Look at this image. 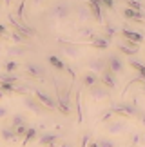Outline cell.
<instances>
[{"label":"cell","mask_w":145,"mask_h":147,"mask_svg":"<svg viewBox=\"0 0 145 147\" xmlns=\"http://www.w3.org/2000/svg\"><path fill=\"white\" fill-rule=\"evenodd\" d=\"M0 136H2V140H5V142H16V134L11 127H2L0 129Z\"/></svg>","instance_id":"d4e9b609"},{"label":"cell","mask_w":145,"mask_h":147,"mask_svg":"<svg viewBox=\"0 0 145 147\" xmlns=\"http://www.w3.org/2000/svg\"><path fill=\"white\" fill-rule=\"evenodd\" d=\"M35 140H38V131H36V127H31L27 129V133H26V136H24V142H22V145H29L31 142H35Z\"/></svg>","instance_id":"cb8c5ba5"},{"label":"cell","mask_w":145,"mask_h":147,"mask_svg":"<svg viewBox=\"0 0 145 147\" xmlns=\"http://www.w3.org/2000/svg\"><path fill=\"white\" fill-rule=\"evenodd\" d=\"M24 105H26L29 111H33L35 115H42V113L46 111V109H44V107L36 102V98H35V96H26V98H24Z\"/></svg>","instance_id":"5bb4252c"},{"label":"cell","mask_w":145,"mask_h":147,"mask_svg":"<svg viewBox=\"0 0 145 147\" xmlns=\"http://www.w3.org/2000/svg\"><path fill=\"white\" fill-rule=\"evenodd\" d=\"M78 35H80V38L82 40H89V42H93V38L96 36V33H94V29L93 27H82L80 31H78Z\"/></svg>","instance_id":"484cf974"},{"label":"cell","mask_w":145,"mask_h":147,"mask_svg":"<svg viewBox=\"0 0 145 147\" xmlns=\"http://www.w3.org/2000/svg\"><path fill=\"white\" fill-rule=\"evenodd\" d=\"M54 87H56V109L62 113V115H71V102H69L71 89H67V91H60L56 82H54Z\"/></svg>","instance_id":"277c9868"},{"label":"cell","mask_w":145,"mask_h":147,"mask_svg":"<svg viewBox=\"0 0 145 147\" xmlns=\"http://www.w3.org/2000/svg\"><path fill=\"white\" fill-rule=\"evenodd\" d=\"M29 91H31V87L26 86V84H16L15 86V93H18V94H27Z\"/></svg>","instance_id":"1f68e13d"},{"label":"cell","mask_w":145,"mask_h":147,"mask_svg":"<svg viewBox=\"0 0 145 147\" xmlns=\"http://www.w3.org/2000/svg\"><path fill=\"white\" fill-rule=\"evenodd\" d=\"M71 15H72V7L69 4H65V2L53 4L51 7H49V11H47V16L53 18V20H67Z\"/></svg>","instance_id":"6da1fadb"},{"label":"cell","mask_w":145,"mask_h":147,"mask_svg":"<svg viewBox=\"0 0 145 147\" xmlns=\"http://www.w3.org/2000/svg\"><path fill=\"white\" fill-rule=\"evenodd\" d=\"M89 96H91L93 100H96V102H103V100H109L111 93H109V89H105L102 86V84H96L94 87L89 89Z\"/></svg>","instance_id":"ba28073f"},{"label":"cell","mask_w":145,"mask_h":147,"mask_svg":"<svg viewBox=\"0 0 145 147\" xmlns=\"http://www.w3.org/2000/svg\"><path fill=\"white\" fill-rule=\"evenodd\" d=\"M27 129H29V123H26V125H20V127L13 129V131H15V134H16V138H20V136H26Z\"/></svg>","instance_id":"d6a6232c"},{"label":"cell","mask_w":145,"mask_h":147,"mask_svg":"<svg viewBox=\"0 0 145 147\" xmlns=\"http://www.w3.org/2000/svg\"><path fill=\"white\" fill-rule=\"evenodd\" d=\"M2 67H4V73H7V75H15V73L18 71V67H20V62L9 58V60H5L2 64Z\"/></svg>","instance_id":"44dd1931"},{"label":"cell","mask_w":145,"mask_h":147,"mask_svg":"<svg viewBox=\"0 0 145 147\" xmlns=\"http://www.w3.org/2000/svg\"><path fill=\"white\" fill-rule=\"evenodd\" d=\"M138 75H140V78H145V65L142 67L140 71H138Z\"/></svg>","instance_id":"b9f144b4"},{"label":"cell","mask_w":145,"mask_h":147,"mask_svg":"<svg viewBox=\"0 0 145 147\" xmlns=\"http://www.w3.org/2000/svg\"><path fill=\"white\" fill-rule=\"evenodd\" d=\"M62 147H71V145H62Z\"/></svg>","instance_id":"bcb514c9"},{"label":"cell","mask_w":145,"mask_h":147,"mask_svg":"<svg viewBox=\"0 0 145 147\" xmlns=\"http://www.w3.org/2000/svg\"><path fill=\"white\" fill-rule=\"evenodd\" d=\"M26 123H27V118L18 113V115H13V116H11V125L9 127L11 129H16V127H20V125H26Z\"/></svg>","instance_id":"4316f807"},{"label":"cell","mask_w":145,"mask_h":147,"mask_svg":"<svg viewBox=\"0 0 145 147\" xmlns=\"http://www.w3.org/2000/svg\"><path fill=\"white\" fill-rule=\"evenodd\" d=\"M129 65L132 67V69H136V71H140V69H142V67H143L145 64H143V62H142V60H136V58H129Z\"/></svg>","instance_id":"836d02e7"},{"label":"cell","mask_w":145,"mask_h":147,"mask_svg":"<svg viewBox=\"0 0 145 147\" xmlns=\"http://www.w3.org/2000/svg\"><path fill=\"white\" fill-rule=\"evenodd\" d=\"M91 46H93V47H96V49H109L111 42H109V40H107L105 36H102V35H96V36L93 38Z\"/></svg>","instance_id":"7402d4cb"},{"label":"cell","mask_w":145,"mask_h":147,"mask_svg":"<svg viewBox=\"0 0 145 147\" xmlns=\"http://www.w3.org/2000/svg\"><path fill=\"white\" fill-rule=\"evenodd\" d=\"M24 2H20L18 4V9H16V15H18V18H22V15H24Z\"/></svg>","instance_id":"ab89813d"},{"label":"cell","mask_w":145,"mask_h":147,"mask_svg":"<svg viewBox=\"0 0 145 147\" xmlns=\"http://www.w3.org/2000/svg\"><path fill=\"white\" fill-rule=\"evenodd\" d=\"M87 67H89L91 73H94V75L100 76V73H102L103 69H107V64H105V58H91L89 64H87Z\"/></svg>","instance_id":"4fadbf2b"},{"label":"cell","mask_w":145,"mask_h":147,"mask_svg":"<svg viewBox=\"0 0 145 147\" xmlns=\"http://www.w3.org/2000/svg\"><path fill=\"white\" fill-rule=\"evenodd\" d=\"M127 122L124 120V118H113V120H109L107 123H105V131H107L109 134H124L127 133Z\"/></svg>","instance_id":"52a82bcc"},{"label":"cell","mask_w":145,"mask_h":147,"mask_svg":"<svg viewBox=\"0 0 145 147\" xmlns=\"http://www.w3.org/2000/svg\"><path fill=\"white\" fill-rule=\"evenodd\" d=\"M7 116H9V109H7L5 105L0 104V120H5Z\"/></svg>","instance_id":"d590c367"},{"label":"cell","mask_w":145,"mask_h":147,"mask_svg":"<svg viewBox=\"0 0 145 147\" xmlns=\"http://www.w3.org/2000/svg\"><path fill=\"white\" fill-rule=\"evenodd\" d=\"M16 86V84H15ZM15 86L13 84H0V91L2 93H15Z\"/></svg>","instance_id":"e575fe53"},{"label":"cell","mask_w":145,"mask_h":147,"mask_svg":"<svg viewBox=\"0 0 145 147\" xmlns=\"http://www.w3.org/2000/svg\"><path fill=\"white\" fill-rule=\"evenodd\" d=\"M60 134L54 133V131H46L42 134H38V144H40L42 147H54V144L58 142Z\"/></svg>","instance_id":"9c48e42d"},{"label":"cell","mask_w":145,"mask_h":147,"mask_svg":"<svg viewBox=\"0 0 145 147\" xmlns=\"http://www.w3.org/2000/svg\"><path fill=\"white\" fill-rule=\"evenodd\" d=\"M125 5H127L129 9H132V11H142V9H143V4H142V2H136V0H127Z\"/></svg>","instance_id":"4dcf8cb0"},{"label":"cell","mask_w":145,"mask_h":147,"mask_svg":"<svg viewBox=\"0 0 145 147\" xmlns=\"http://www.w3.org/2000/svg\"><path fill=\"white\" fill-rule=\"evenodd\" d=\"M120 49V53L122 55H127L129 58H132V56H136L138 53H140V49H138V46H134V44H129V42H125V44H120L118 46Z\"/></svg>","instance_id":"2e32d148"},{"label":"cell","mask_w":145,"mask_h":147,"mask_svg":"<svg viewBox=\"0 0 145 147\" xmlns=\"http://www.w3.org/2000/svg\"><path fill=\"white\" fill-rule=\"evenodd\" d=\"M9 35H11V40H13L16 46H20V44H26V40H27V38L22 35V33H18V31H13V33H9Z\"/></svg>","instance_id":"f1b7e54d"},{"label":"cell","mask_w":145,"mask_h":147,"mask_svg":"<svg viewBox=\"0 0 145 147\" xmlns=\"http://www.w3.org/2000/svg\"><path fill=\"white\" fill-rule=\"evenodd\" d=\"M114 35H118V27H116L113 22H107V24L103 26V33H102V36H105L107 40L111 42L114 38Z\"/></svg>","instance_id":"ffe728a7"},{"label":"cell","mask_w":145,"mask_h":147,"mask_svg":"<svg viewBox=\"0 0 145 147\" xmlns=\"http://www.w3.org/2000/svg\"><path fill=\"white\" fill-rule=\"evenodd\" d=\"M47 62H49V64H51L56 71H67V64H65V62L60 58V56H56V55H51V56L47 58Z\"/></svg>","instance_id":"d6986e66"},{"label":"cell","mask_w":145,"mask_h":147,"mask_svg":"<svg viewBox=\"0 0 145 147\" xmlns=\"http://www.w3.org/2000/svg\"><path fill=\"white\" fill-rule=\"evenodd\" d=\"M100 84H102L105 89H114L118 86V78H116V75H113L109 69H103L100 73Z\"/></svg>","instance_id":"30bf717a"},{"label":"cell","mask_w":145,"mask_h":147,"mask_svg":"<svg viewBox=\"0 0 145 147\" xmlns=\"http://www.w3.org/2000/svg\"><path fill=\"white\" fill-rule=\"evenodd\" d=\"M87 147H98V144H96V140H94V142H89V144H87Z\"/></svg>","instance_id":"7bdbcfd3"},{"label":"cell","mask_w":145,"mask_h":147,"mask_svg":"<svg viewBox=\"0 0 145 147\" xmlns=\"http://www.w3.org/2000/svg\"><path fill=\"white\" fill-rule=\"evenodd\" d=\"M105 64H107V69L113 73V75H116V76L125 71V60L122 58L120 53H111L107 56V60H105Z\"/></svg>","instance_id":"3957f363"},{"label":"cell","mask_w":145,"mask_h":147,"mask_svg":"<svg viewBox=\"0 0 145 147\" xmlns=\"http://www.w3.org/2000/svg\"><path fill=\"white\" fill-rule=\"evenodd\" d=\"M122 33V36L125 38V42H129V44H134V46H140V44L143 42V35L142 33H138L134 29H129V27H124V29L120 31Z\"/></svg>","instance_id":"8fae6325"},{"label":"cell","mask_w":145,"mask_h":147,"mask_svg":"<svg viewBox=\"0 0 145 147\" xmlns=\"http://www.w3.org/2000/svg\"><path fill=\"white\" fill-rule=\"evenodd\" d=\"M116 118H136L138 113H140V109L134 105V104H118V105H113L109 109Z\"/></svg>","instance_id":"7a4b0ae2"},{"label":"cell","mask_w":145,"mask_h":147,"mask_svg":"<svg viewBox=\"0 0 145 147\" xmlns=\"http://www.w3.org/2000/svg\"><path fill=\"white\" fill-rule=\"evenodd\" d=\"M2 96H4V93H2V91H0V98H2Z\"/></svg>","instance_id":"ee69618b"},{"label":"cell","mask_w":145,"mask_h":147,"mask_svg":"<svg viewBox=\"0 0 145 147\" xmlns=\"http://www.w3.org/2000/svg\"><path fill=\"white\" fill-rule=\"evenodd\" d=\"M5 33H7V27H5L4 24H0V36H2V35H5Z\"/></svg>","instance_id":"60d3db41"},{"label":"cell","mask_w":145,"mask_h":147,"mask_svg":"<svg viewBox=\"0 0 145 147\" xmlns=\"http://www.w3.org/2000/svg\"><path fill=\"white\" fill-rule=\"evenodd\" d=\"M62 53L65 56H69V58H78V56H80L78 47L72 46V44H62Z\"/></svg>","instance_id":"603a6c76"},{"label":"cell","mask_w":145,"mask_h":147,"mask_svg":"<svg viewBox=\"0 0 145 147\" xmlns=\"http://www.w3.org/2000/svg\"><path fill=\"white\" fill-rule=\"evenodd\" d=\"M24 71L31 78H35V80H40V82L46 80V69H44V65L38 64V62H27L24 65Z\"/></svg>","instance_id":"8992f818"},{"label":"cell","mask_w":145,"mask_h":147,"mask_svg":"<svg viewBox=\"0 0 145 147\" xmlns=\"http://www.w3.org/2000/svg\"><path fill=\"white\" fill-rule=\"evenodd\" d=\"M143 91H145V82H143Z\"/></svg>","instance_id":"f6af8a7d"},{"label":"cell","mask_w":145,"mask_h":147,"mask_svg":"<svg viewBox=\"0 0 145 147\" xmlns=\"http://www.w3.org/2000/svg\"><path fill=\"white\" fill-rule=\"evenodd\" d=\"M82 84L85 87H94L96 84H100V76L98 75H94V73H91V71H87V73H83L82 75Z\"/></svg>","instance_id":"9a60e30c"},{"label":"cell","mask_w":145,"mask_h":147,"mask_svg":"<svg viewBox=\"0 0 145 147\" xmlns=\"http://www.w3.org/2000/svg\"><path fill=\"white\" fill-rule=\"evenodd\" d=\"M7 55L11 56V60H16L18 56H24L26 55V49L22 47V46H13V47L7 49Z\"/></svg>","instance_id":"83f0119b"},{"label":"cell","mask_w":145,"mask_h":147,"mask_svg":"<svg viewBox=\"0 0 145 147\" xmlns=\"http://www.w3.org/2000/svg\"><path fill=\"white\" fill-rule=\"evenodd\" d=\"M87 7H89V11H91V16L96 22H103L102 20V5H100V2H87Z\"/></svg>","instance_id":"e0dca14e"},{"label":"cell","mask_w":145,"mask_h":147,"mask_svg":"<svg viewBox=\"0 0 145 147\" xmlns=\"http://www.w3.org/2000/svg\"><path fill=\"white\" fill-rule=\"evenodd\" d=\"M124 16H125L127 20H131V22H143V18H145L143 11H132L129 7L124 9Z\"/></svg>","instance_id":"ac0fdd59"},{"label":"cell","mask_w":145,"mask_h":147,"mask_svg":"<svg viewBox=\"0 0 145 147\" xmlns=\"http://www.w3.org/2000/svg\"><path fill=\"white\" fill-rule=\"evenodd\" d=\"M136 120L138 122H140V125L145 129V111H140V113H138V116H136Z\"/></svg>","instance_id":"8d00e7d4"},{"label":"cell","mask_w":145,"mask_h":147,"mask_svg":"<svg viewBox=\"0 0 145 147\" xmlns=\"http://www.w3.org/2000/svg\"><path fill=\"white\" fill-rule=\"evenodd\" d=\"M35 98H36V102L44 107V109L56 111V100H54L47 91H44V89H35Z\"/></svg>","instance_id":"5b68a950"},{"label":"cell","mask_w":145,"mask_h":147,"mask_svg":"<svg viewBox=\"0 0 145 147\" xmlns=\"http://www.w3.org/2000/svg\"><path fill=\"white\" fill-rule=\"evenodd\" d=\"M100 5H105L107 9H114V2H113V0H102Z\"/></svg>","instance_id":"f35d334b"},{"label":"cell","mask_w":145,"mask_h":147,"mask_svg":"<svg viewBox=\"0 0 145 147\" xmlns=\"http://www.w3.org/2000/svg\"><path fill=\"white\" fill-rule=\"evenodd\" d=\"M75 15H76V18L82 22V24H85V22H89L93 18L91 16V11H89L87 7V4H78L76 7H75Z\"/></svg>","instance_id":"7c38bea8"},{"label":"cell","mask_w":145,"mask_h":147,"mask_svg":"<svg viewBox=\"0 0 145 147\" xmlns=\"http://www.w3.org/2000/svg\"><path fill=\"white\" fill-rule=\"evenodd\" d=\"M91 142V133H85L82 136V147H87V144Z\"/></svg>","instance_id":"74e56055"},{"label":"cell","mask_w":145,"mask_h":147,"mask_svg":"<svg viewBox=\"0 0 145 147\" xmlns=\"http://www.w3.org/2000/svg\"><path fill=\"white\" fill-rule=\"evenodd\" d=\"M96 144H98V147H116L114 140H111V138H107V136L98 138V140H96Z\"/></svg>","instance_id":"f546056e"}]
</instances>
